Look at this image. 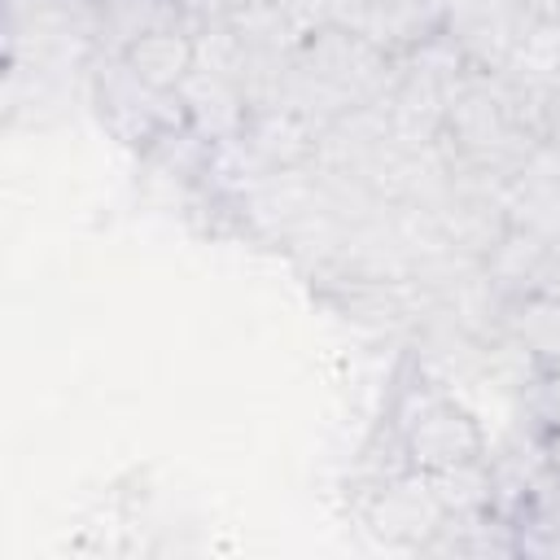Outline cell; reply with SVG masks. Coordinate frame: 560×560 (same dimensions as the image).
<instances>
[{
    "mask_svg": "<svg viewBox=\"0 0 560 560\" xmlns=\"http://www.w3.org/2000/svg\"><path fill=\"white\" fill-rule=\"evenodd\" d=\"M508 328L538 368H560V293L534 289L512 298Z\"/></svg>",
    "mask_w": 560,
    "mask_h": 560,
    "instance_id": "obj_6",
    "label": "cell"
},
{
    "mask_svg": "<svg viewBox=\"0 0 560 560\" xmlns=\"http://www.w3.org/2000/svg\"><path fill=\"white\" fill-rule=\"evenodd\" d=\"M529 22L534 18L521 9V0H446L438 35L468 61V70L503 74Z\"/></svg>",
    "mask_w": 560,
    "mask_h": 560,
    "instance_id": "obj_2",
    "label": "cell"
},
{
    "mask_svg": "<svg viewBox=\"0 0 560 560\" xmlns=\"http://www.w3.org/2000/svg\"><path fill=\"white\" fill-rule=\"evenodd\" d=\"M88 13L96 18V39H101V48H109L114 57H122L136 39H144V35H153V31L188 26L179 0H92Z\"/></svg>",
    "mask_w": 560,
    "mask_h": 560,
    "instance_id": "obj_5",
    "label": "cell"
},
{
    "mask_svg": "<svg viewBox=\"0 0 560 560\" xmlns=\"http://www.w3.org/2000/svg\"><path fill=\"white\" fill-rule=\"evenodd\" d=\"M197 57H201V39L188 26H171V31H153L144 39H136L122 61L131 66V74L158 92H179L192 74H197Z\"/></svg>",
    "mask_w": 560,
    "mask_h": 560,
    "instance_id": "obj_4",
    "label": "cell"
},
{
    "mask_svg": "<svg viewBox=\"0 0 560 560\" xmlns=\"http://www.w3.org/2000/svg\"><path fill=\"white\" fill-rule=\"evenodd\" d=\"M446 516H451V512H446V503L438 499L433 481H429L424 472H416V468L389 472V477L376 486L372 503H368V521H372V529H376L381 538L402 542V547H420V551H424V542L442 529Z\"/></svg>",
    "mask_w": 560,
    "mask_h": 560,
    "instance_id": "obj_3",
    "label": "cell"
},
{
    "mask_svg": "<svg viewBox=\"0 0 560 560\" xmlns=\"http://www.w3.org/2000/svg\"><path fill=\"white\" fill-rule=\"evenodd\" d=\"M521 9L534 22H560V0H521Z\"/></svg>",
    "mask_w": 560,
    "mask_h": 560,
    "instance_id": "obj_7",
    "label": "cell"
},
{
    "mask_svg": "<svg viewBox=\"0 0 560 560\" xmlns=\"http://www.w3.org/2000/svg\"><path fill=\"white\" fill-rule=\"evenodd\" d=\"M538 446H542V459H547V468L560 477V429H547V433H538Z\"/></svg>",
    "mask_w": 560,
    "mask_h": 560,
    "instance_id": "obj_8",
    "label": "cell"
},
{
    "mask_svg": "<svg viewBox=\"0 0 560 560\" xmlns=\"http://www.w3.org/2000/svg\"><path fill=\"white\" fill-rule=\"evenodd\" d=\"M394 438L402 464L416 472H446L486 459V433L477 416L442 389L416 385L394 407Z\"/></svg>",
    "mask_w": 560,
    "mask_h": 560,
    "instance_id": "obj_1",
    "label": "cell"
}]
</instances>
